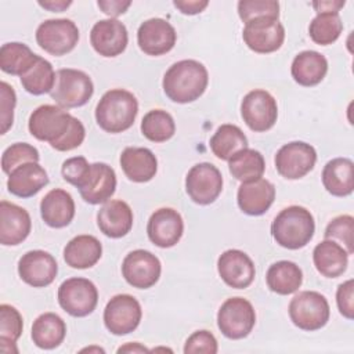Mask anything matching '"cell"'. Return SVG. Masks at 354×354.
I'll return each instance as SVG.
<instances>
[{"instance_id": "1", "label": "cell", "mask_w": 354, "mask_h": 354, "mask_svg": "<svg viewBox=\"0 0 354 354\" xmlns=\"http://www.w3.org/2000/svg\"><path fill=\"white\" fill-rule=\"evenodd\" d=\"M209 73L203 64L196 59H181L166 71L162 87L173 102L188 104L205 93Z\"/></svg>"}, {"instance_id": "2", "label": "cell", "mask_w": 354, "mask_h": 354, "mask_svg": "<svg viewBox=\"0 0 354 354\" xmlns=\"http://www.w3.org/2000/svg\"><path fill=\"white\" fill-rule=\"evenodd\" d=\"M138 113L136 95L124 88L104 93L95 106L97 124L106 133L118 134L130 129Z\"/></svg>"}, {"instance_id": "3", "label": "cell", "mask_w": 354, "mask_h": 354, "mask_svg": "<svg viewBox=\"0 0 354 354\" xmlns=\"http://www.w3.org/2000/svg\"><path fill=\"white\" fill-rule=\"evenodd\" d=\"M315 221L310 210L292 205L282 209L271 224V234L275 242L290 250L304 248L314 236Z\"/></svg>"}, {"instance_id": "4", "label": "cell", "mask_w": 354, "mask_h": 354, "mask_svg": "<svg viewBox=\"0 0 354 354\" xmlns=\"http://www.w3.org/2000/svg\"><path fill=\"white\" fill-rule=\"evenodd\" d=\"M93 93L94 84L86 72L62 68L55 72V84L50 95L61 108L69 109L87 104Z\"/></svg>"}, {"instance_id": "5", "label": "cell", "mask_w": 354, "mask_h": 354, "mask_svg": "<svg viewBox=\"0 0 354 354\" xmlns=\"http://www.w3.org/2000/svg\"><path fill=\"white\" fill-rule=\"evenodd\" d=\"M288 310L293 325L308 332L324 328L330 315L326 297L315 290L299 292L290 300Z\"/></svg>"}, {"instance_id": "6", "label": "cell", "mask_w": 354, "mask_h": 354, "mask_svg": "<svg viewBox=\"0 0 354 354\" xmlns=\"http://www.w3.org/2000/svg\"><path fill=\"white\" fill-rule=\"evenodd\" d=\"M75 116L57 105H40L29 116V133L39 141H47L51 147L58 144L71 129Z\"/></svg>"}, {"instance_id": "7", "label": "cell", "mask_w": 354, "mask_h": 354, "mask_svg": "<svg viewBox=\"0 0 354 354\" xmlns=\"http://www.w3.org/2000/svg\"><path fill=\"white\" fill-rule=\"evenodd\" d=\"M256 324V313L252 303L243 297L227 299L217 313L220 332L232 340L246 337Z\"/></svg>"}, {"instance_id": "8", "label": "cell", "mask_w": 354, "mask_h": 354, "mask_svg": "<svg viewBox=\"0 0 354 354\" xmlns=\"http://www.w3.org/2000/svg\"><path fill=\"white\" fill-rule=\"evenodd\" d=\"M58 303L69 315L82 318L95 310L98 303V290L90 279L73 277L59 285Z\"/></svg>"}, {"instance_id": "9", "label": "cell", "mask_w": 354, "mask_h": 354, "mask_svg": "<svg viewBox=\"0 0 354 354\" xmlns=\"http://www.w3.org/2000/svg\"><path fill=\"white\" fill-rule=\"evenodd\" d=\"M76 24L66 18L46 19L36 29L37 44L48 54L59 57L71 53L79 41Z\"/></svg>"}, {"instance_id": "10", "label": "cell", "mask_w": 354, "mask_h": 354, "mask_svg": "<svg viewBox=\"0 0 354 354\" xmlns=\"http://www.w3.org/2000/svg\"><path fill=\"white\" fill-rule=\"evenodd\" d=\"M185 191L198 205L213 203L223 191L221 171L213 163H196L187 173Z\"/></svg>"}, {"instance_id": "11", "label": "cell", "mask_w": 354, "mask_h": 354, "mask_svg": "<svg viewBox=\"0 0 354 354\" xmlns=\"http://www.w3.org/2000/svg\"><path fill=\"white\" fill-rule=\"evenodd\" d=\"M241 115L252 131L263 133L275 124L278 105L268 91L256 88L243 97L241 102Z\"/></svg>"}, {"instance_id": "12", "label": "cell", "mask_w": 354, "mask_h": 354, "mask_svg": "<svg viewBox=\"0 0 354 354\" xmlns=\"http://www.w3.org/2000/svg\"><path fill=\"white\" fill-rule=\"evenodd\" d=\"M274 162L279 176L286 180H299L314 169L317 152L304 141H292L278 149Z\"/></svg>"}, {"instance_id": "13", "label": "cell", "mask_w": 354, "mask_h": 354, "mask_svg": "<svg viewBox=\"0 0 354 354\" xmlns=\"http://www.w3.org/2000/svg\"><path fill=\"white\" fill-rule=\"evenodd\" d=\"M142 310L138 300L131 295L113 296L104 308L105 328L116 336L131 333L140 325Z\"/></svg>"}, {"instance_id": "14", "label": "cell", "mask_w": 354, "mask_h": 354, "mask_svg": "<svg viewBox=\"0 0 354 354\" xmlns=\"http://www.w3.org/2000/svg\"><path fill=\"white\" fill-rule=\"evenodd\" d=\"M242 37L252 51L268 54L281 48L285 40V28L278 18H256L245 24Z\"/></svg>"}, {"instance_id": "15", "label": "cell", "mask_w": 354, "mask_h": 354, "mask_svg": "<svg viewBox=\"0 0 354 354\" xmlns=\"http://www.w3.org/2000/svg\"><path fill=\"white\" fill-rule=\"evenodd\" d=\"M162 264L159 259L144 249H136L126 254L122 263V275L129 285L137 289L153 286L160 277Z\"/></svg>"}, {"instance_id": "16", "label": "cell", "mask_w": 354, "mask_h": 354, "mask_svg": "<svg viewBox=\"0 0 354 354\" xmlns=\"http://www.w3.org/2000/svg\"><path fill=\"white\" fill-rule=\"evenodd\" d=\"M57 272V260L46 250H29L18 261L19 278L33 288L48 286L55 279Z\"/></svg>"}, {"instance_id": "17", "label": "cell", "mask_w": 354, "mask_h": 354, "mask_svg": "<svg viewBox=\"0 0 354 354\" xmlns=\"http://www.w3.org/2000/svg\"><path fill=\"white\" fill-rule=\"evenodd\" d=\"M177 40L173 25L163 18L144 21L137 30V43L147 55H163L169 53Z\"/></svg>"}, {"instance_id": "18", "label": "cell", "mask_w": 354, "mask_h": 354, "mask_svg": "<svg viewBox=\"0 0 354 354\" xmlns=\"http://www.w3.org/2000/svg\"><path fill=\"white\" fill-rule=\"evenodd\" d=\"M80 196L90 205L105 203L111 199L116 189L115 170L102 162L90 165V169L77 187Z\"/></svg>"}, {"instance_id": "19", "label": "cell", "mask_w": 354, "mask_h": 354, "mask_svg": "<svg viewBox=\"0 0 354 354\" xmlns=\"http://www.w3.org/2000/svg\"><path fill=\"white\" fill-rule=\"evenodd\" d=\"M90 43L95 53L102 57H116L122 54L129 43L124 24L116 18L100 19L90 32Z\"/></svg>"}, {"instance_id": "20", "label": "cell", "mask_w": 354, "mask_h": 354, "mask_svg": "<svg viewBox=\"0 0 354 354\" xmlns=\"http://www.w3.org/2000/svg\"><path fill=\"white\" fill-rule=\"evenodd\" d=\"M184 221L181 214L171 207H160L155 210L147 224L149 241L158 248H171L183 236Z\"/></svg>"}, {"instance_id": "21", "label": "cell", "mask_w": 354, "mask_h": 354, "mask_svg": "<svg viewBox=\"0 0 354 354\" xmlns=\"http://www.w3.org/2000/svg\"><path fill=\"white\" fill-rule=\"evenodd\" d=\"M217 271L220 278L234 289L248 288L256 275L252 259L239 249L223 252L217 260Z\"/></svg>"}, {"instance_id": "22", "label": "cell", "mask_w": 354, "mask_h": 354, "mask_svg": "<svg viewBox=\"0 0 354 354\" xmlns=\"http://www.w3.org/2000/svg\"><path fill=\"white\" fill-rule=\"evenodd\" d=\"M32 228L29 213L11 202H0V243L15 246L24 242Z\"/></svg>"}, {"instance_id": "23", "label": "cell", "mask_w": 354, "mask_h": 354, "mask_svg": "<svg viewBox=\"0 0 354 354\" xmlns=\"http://www.w3.org/2000/svg\"><path fill=\"white\" fill-rule=\"evenodd\" d=\"M275 199V187L266 178L242 183L238 188L236 201L239 209L249 216L264 214Z\"/></svg>"}, {"instance_id": "24", "label": "cell", "mask_w": 354, "mask_h": 354, "mask_svg": "<svg viewBox=\"0 0 354 354\" xmlns=\"http://www.w3.org/2000/svg\"><path fill=\"white\" fill-rule=\"evenodd\" d=\"M100 231L109 238H122L133 227V210L124 201L111 199L105 202L97 213Z\"/></svg>"}, {"instance_id": "25", "label": "cell", "mask_w": 354, "mask_h": 354, "mask_svg": "<svg viewBox=\"0 0 354 354\" xmlns=\"http://www.w3.org/2000/svg\"><path fill=\"white\" fill-rule=\"evenodd\" d=\"M48 184V176L39 162H26L15 167L7 180L8 191L19 198H30Z\"/></svg>"}, {"instance_id": "26", "label": "cell", "mask_w": 354, "mask_h": 354, "mask_svg": "<svg viewBox=\"0 0 354 354\" xmlns=\"http://www.w3.org/2000/svg\"><path fill=\"white\" fill-rule=\"evenodd\" d=\"M40 216L51 228H62L75 217V202L69 192L61 188L48 191L40 202Z\"/></svg>"}, {"instance_id": "27", "label": "cell", "mask_w": 354, "mask_h": 354, "mask_svg": "<svg viewBox=\"0 0 354 354\" xmlns=\"http://www.w3.org/2000/svg\"><path fill=\"white\" fill-rule=\"evenodd\" d=\"M120 167L130 181L147 183L155 177L158 160L148 148L127 147L120 155Z\"/></svg>"}, {"instance_id": "28", "label": "cell", "mask_w": 354, "mask_h": 354, "mask_svg": "<svg viewBox=\"0 0 354 354\" xmlns=\"http://www.w3.org/2000/svg\"><path fill=\"white\" fill-rule=\"evenodd\" d=\"M328 72L326 58L314 50H306L299 53L290 66L292 77L296 83L304 87H313L322 82Z\"/></svg>"}, {"instance_id": "29", "label": "cell", "mask_w": 354, "mask_h": 354, "mask_svg": "<svg viewBox=\"0 0 354 354\" xmlns=\"http://www.w3.org/2000/svg\"><path fill=\"white\" fill-rule=\"evenodd\" d=\"M348 253L335 241L325 239L313 250V261L317 271L326 278L340 277L348 264Z\"/></svg>"}, {"instance_id": "30", "label": "cell", "mask_w": 354, "mask_h": 354, "mask_svg": "<svg viewBox=\"0 0 354 354\" xmlns=\"http://www.w3.org/2000/svg\"><path fill=\"white\" fill-rule=\"evenodd\" d=\"M324 188L333 196H347L354 189V163L348 158H335L322 170Z\"/></svg>"}, {"instance_id": "31", "label": "cell", "mask_w": 354, "mask_h": 354, "mask_svg": "<svg viewBox=\"0 0 354 354\" xmlns=\"http://www.w3.org/2000/svg\"><path fill=\"white\" fill-rule=\"evenodd\" d=\"M102 256V245L93 235H77L72 238L64 249L65 263L77 270L90 268L97 264Z\"/></svg>"}, {"instance_id": "32", "label": "cell", "mask_w": 354, "mask_h": 354, "mask_svg": "<svg viewBox=\"0 0 354 354\" xmlns=\"http://www.w3.org/2000/svg\"><path fill=\"white\" fill-rule=\"evenodd\" d=\"M66 335L65 321L55 313H44L39 315L32 325V340L43 350L58 347Z\"/></svg>"}, {"instance_id": "33", "label": "cell", "mask_w": 354, "mask_h": 354, "mask_svg": "<svg viewBox=\"0 0 354 354\" xmlns=\"http://www.w3.org/2000/svg\"><path fill=\"white\" fill-rule=\"evenodd\" d=\"M266 281L271 292L286 296L295 293L301 286L303 272L296 263L281 260L268 267Z\"/></svg>"}, {"instance_id": "34", "label": "cell", "mask_w": 354, "mask_h": 354, "mask_svg": "<svg viewBox=\"0 0 354 354\" xmlns=\"http://www.w3.org/2000/svg\"><path fill=\"white\" fill-rule=\"evenodd\" d=\"M243 148H248V138L235 124H221L210 138V149L221 160H230Z\"/></svg>"}, {"instance_id": "35", "label": "cell", "mask_w": 354, "mask_h": 354, "mask_svg": "<svg viewBox=\"0 0 354 354\" xmlns=\"http://www.w3.org/2000/svg\"><path fill=\"white\" fill-rule=\"evenodd\" d=\"M228 169L234 178L246 183L263 177L266 162L259 151L243 148L231 156L228 160Z\"/></svg>"}, {"instance_id": "36", "label": "cell", "mask_w": 354, "mask_h": 354, "mask_svg": "<svg viewBox=\"0 0 354 354\" xmlns=\"http://www.w3.org/2000/svg\"><path fill=\"white\" fill-rule=\"evenodd\" d=\"M37 57L39 55L24 43H6L0 48V68L8 75L21 77L33 65Z\"/></svg>"}, {"instance_id": "37", "label": "cell", "mask_w": 354, "mask_h": 354, "mask_svg": "<svg viewBox=\"0 0 354 354\" xmlns=\"http://www.w3.org/2000/svg\"><path fill=\"white\" fill-rule=\"evenodd\" d=\"M22 87L33 95L51 93L55 84V72L47 59L37 57L33 65L19 77Z\"/></svg>"}, {"instance_id": "38", "label": "cell", "mask_w": 354, "mask_h": 354, "mask_svg": "<svg viewBox=\"0 0 354 354\" xmlns=\"http://www.w3.org/2000/svg\"><path fill=\"white\" fill-rule=\"evenodd\" d=\"M141 133L152 142H165L176 133L174 119L163 109H152L141 120Z\"/></svg>"}, {"instance_id": "39", "label": "cell", "mask_w": 354, "mask_h": 354, "mask_svg": "<svg viewBox=\"0 0 354 354\" xmlns=\"http://www.w3.org/2000/svg\"><path fill=\"white\" fill-rule=\"evenodd\" d=\"M22 328H24V322L19 311L10 304H1L0 306V348L4 354L18 353L15 343L22 333Z\"/></svg>"}, {"instance_id": "40", "label": "cell", "mask_w": 354, "mask_h": 354, "mask_svg": "<svg viewBox=\"0 0 354 354\" xmlns=\"http://www.w3.org/2000/svg\"><path fill=\"white\" fill-rule=\"evenodd\" d=\"M343 32V22L339 12H317L308 26L310 37L319 46L332 44Z\"/></svg>"}, {"instance_id": "41", "label": "cell", "mask_w": 354, "mask_h": 354, "mask_svg": "<svg viewBox=\"0 0 354 354\" xmlns=\"http://www.w3.org/2000/svg\"><path fill=\"white\" fill-rule=\"evenodd\" d=\"M353 232H354V218L350 214H342L329 221L325 228L324 236L325 239H330L342 245L348 254L354 253L353 243Z\"/></svg>"}, {"instance_id": "42", "label": "cell", "mask_w": 354, "mask_h": 354, "mask_svg": "<svg viewBox=\"0 0 354 354\" xmlns=\"http://www.w3.org/2000/svg\"><path fill=\"white\" fill-rule=\"evenodd\" d=\"M39 151L28 142H15L10 145L1 155V169L10 174L15 167L26 162H39Z\"/></svg>"}, {"instance_id": "43", "label": "cell", "mask_w": 354, "mask_h": 354, "mask_svg": "<svg viewBox=\"0 0 354 354\" xmlns=\"http://www.w3.org/2000/svg\"><path fill=\"white\" fill-rule=\"evenodd\" d=\"M239 18L246 24L256 18L279 17V3L275 0H241L238 3Z\"/></svg>"}, {"instance_id": "44", "label": "cell", "mask_w": 354, "mask_h": 354, "mask_svg": "<svg viewBox=\"0 0 354 354\" xmlns=\"http://www.w3.org/2000/svg\"><path fill=\"white\" fill-rule=\"evenodd\" d=\"M0 123H1V134H6L14 122V108L17 104V95L14 88L7 83H0Z\"/></svg>"}, {"instance_id": "45", "label": "cell", "mask_w": 354, "mask_h": 354, "mask_svg": "<svg viewBox=\"0 0 354 354\" xmlns=\"http://www.w3.org/2000/svg\"><path fill=\"white\" fill-rule=\"evenodd\" d=\"M218 350L217 340L214 335L209 330H196L194 332L185 342L184 353L194 354V353H206V354H216Z\"/></svg>"}, {"instance_id": "46", "label": "cell", "mask_w": 354, "mask_h": 354, "mask_svg": "<svg viewBox=\"0 0 354 354\" xmlns=\"http://www.w3.org/2000/svg\"><path fill=\"white\" fill-rule=\"evenodd\" d=\"M88 169H90V163L87 162V159L84 156H73V158L66 159L62 163L61 173H62V177L65 181H68L69 184H72L77 188L82 184V181L84 180Z\"/></svg>"}, {"instance_id": "47", "label": "cell", "mask_w": 354, "mask_h": 354, "mask_svg": "<svg viewBox=\"0 0 354 354\" xmlns=\"http://www.w3.org/2000/svg\"><path fill=\"white\" fill-rule=\"evenodd\" d=\"M336 303L339 313L347 318H354V281L347 279L346 282L340 283L336 290Z\"/></svg>"}, {"instance_id": "48", "label": "cell", "mask_w": 354, "mask_h": 354, "mask_svg": "<svg viewBox=\"0 0 354 354\" xmlns=\"http://www.w3.org/2000/svg\"><path fill=\"white\" fill-rule=\"evenodd\" d=\"M98 7L102 10V12H105L106 15H109L111 18L118 17L123 12H126V10L130 7L131 1H120V0H100Z\"/></svg>"}, {"instance_id": "49", "label": "cell", "mask_w": 354, "mask_h": 354, "mask_svg": "<svg viewBox=\"0 0 354 354\" xmlns=\"http://www.w3.org/2000/svg\"><path fill=\"white\" fill-rule=\"evenodd\" d=\"M173 4L183 14L195 15V14L202 12L207 7L209 1H206V0H174Z\"/></svg>"}, {"instance_id": "50", "label": "cell", "mask_w": 354, "mask_h": 354, "mask_svg": "<svg viewBox=\"0 0 354 354\" xmlns=\"http://www.w3.org/2000/svg\"><path fill=\"white\" fill-rule=\"evenodd\" d=\"M346 1H313L311 6L315 8L317 12H339L340 8H343Z\"/></svg>"}, {"instance_id": "51", "label": "cell", "mask_w": 354, "mask_h": 354, "mask_svg": "<svg viewBox=\"0 0 354 354\" xmlns=\"http://www.w3.org/2000/svg\"><path fill=\"white\" fill-rule=\"evenodd\" d=\"M71 4H72V1H39L40 7L47 8L50 11H57V12L66 10Z\"/></svg>"}, {"instance_id": "52", "label": "cell", "mask_w": 354, "mask_h": 354, "mask_svg": "<svg viewBox=\"0 0 354 354\" xmlns=\"http://www.w3.org/2000/svg\"><path fill=\"white\" fill-rule=\"evenodd\" d=\"M149 351L145 346L134 342V343H127L124 346H120L118 348V353H147Z\"/></svg>"}, {"instance_id": "53", "label": "cell", "mask_w": 354, "mask_h": 354, "mask_svg": "<svg viewBox=\"0 0 354 354\" xmlns=\"http://www.w3.org/2000/svg\"><path fill=\"white\" fill-rule=\"evenodd\" d=\"M93 350H95V351H101V353H104V350L102 348H100V347H87V348H83L82 351H93Z\"/></svg>"}]
</instances>
